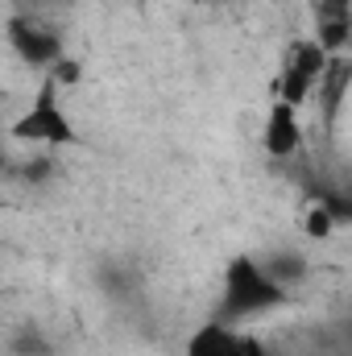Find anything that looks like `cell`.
I'll return each mask as SVG.
<instances>
[{"instance_id":"cell-6","label":"cell","mask_w":352,"mask_h":356,"mask_svg":"<svg viewBox=\"0 0 352 356\" xmlns=\"http://www.w3.org/2000/svg\"><path fill=\"white\" fill-rule=\"evenodd\" d=\"M186 356H269L262 340L228 327V323H203L191 344H186Z\"/></svg>"},{"instance_id":"cell-3","label":"cell","mask_w":352,"mask_h":356,"mask_svg":"<svg viewBox=\"0 0 352 356\" xmlns=\"http://www.w3.org/2000/svg\"><path fill=\"white\" fill-rule=\"evenodd\" d=\"M328 67H332V54H328L315 38L294 42V46H290V54H286V63H282L278 95H273V99H286V104L303 108L311 95H319V83H323Z\"/></svg>"},{"instance_id":"cell-5","label":"cell","mask_w":352,"mask_h":356,"mask_svg":"<svg viewBox=\"0 0 352 356\" xmlns=\"http://www.w3.org/2000/svg\"><path fill=\"white\" fill-rule=\"evenodd\" d=\"M298 112H303V108H294V104H286V99H273V104H269V112H265V129H262V145H265L269 158L286 162V158H294V154L303 149L307 133H303Z\"/></svg>"},{"instance_id":"cell-7","label":"cell","mask_w":352,"mask_h":356,"mask_svg":"<svg viewBox=\"0 0 352 356\" xmlns=\"http://www.w3.org/2000/svg\"><path fill=\"white\" fill-rule=\"evenodd\" d=\"M315 42L336 58L352 42V0H319L315 13Z\"/></svg>"},{"instance_id":"cell-2","label":"cell","mask_w":352,"mask_h":356,"mask_svg":"<svg viewBox=\"0 0 352 356\" xmlns=\"http://www.w3.org/2000/svg\"><path fill=\"white\" fill-rule=\"evenodd\" d=\"M286 302V290L265 273V266L257 257H237L228 266L224 277V311L232 319H249V315H262Z\"/></svg>"},{"instance_id":"cell-1","label":"cell","mask_w":352,"mask_h":356,"mask_svg":"<svg viewBox=\"0 0 352 356\" xmlns=\"http://www.w3.org/2000/svg\"><path fill=\"white\" fill-rule=\"evenodd\" d=\"M58 91H63V83L46 71L38 91H33V99L25 104V112L8 124V137L13 141H25V145H46V149L75 145V124H71Z\"/></svg>"},{"instance_id":"cell-4","label":"cell","mask_w":352,"mask_h":356,"mask_svg":"<svg viewBox=\"0 0 352 356\" xmlns=\"http://www.w3.org/2000/svg\"><path fill=\"white\" fill-rule=\"evenodd\" d=\"M8 42H13V50L29 63V67H58L63 63V46H58V38L38 21V13H17L13 21H8Z\"/></svg>"}]
</instances>
